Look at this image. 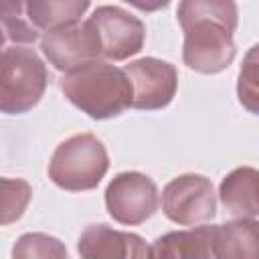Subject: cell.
<instances>
[{
	"label": "cell",
	"instance_id": "obj_19",
	"mask_svg": "<svg viewBox=\"0 0 259 259\" xmlns=\"http://www.w3.org/2000/svg\"><path fill=\"white\" fill-rule=\"evenodd\" d=\"M14 259H30V257H65L67 249L49 235H24L18 239L14 251Z\"/></svg>",
	"mask_w": 259,
	"mask_h": 259
},
{
	"label": "cell",
	"instance_id": "obj_12",
	"mask_svg": "<svg viewBox=\"0 0 259 259\" xmlns=\"http://www.w3.org/2000/svg\"><path fill=\"white\" fill-rule=\"evenodd\" d=\"M217 227L202 225L156 239L152 257H217Z\"/></svg>",
	"mask_w": 259,
	"mask_h": 259
},
{
	"label": "cell",
	"instance_id": "obj_7",
	"mask_svg": "<svg viewBox=\"0 0 259 259\" xmlns=\"http://www.w3.org/2000/svg\"><path fill=\"white\" fill-rule=\"evenodd\" d=\"M105 206L113 221L121 225H140L156 212L158 188L146 174L121 172L105 190Z\"/></svg>",
	"mask_w": 259,
	"mask_h": 259
},
{
	"label": "cell",
	"instance_id": "obj_8",
	"mask_svg": "<svg viewBox=\"0 0 259 259\" xmlns=\"http://www.w3.org/2000/svg\"><path fill=\"white\" fill-rule=\"evenodd\" d=\"M101 40V57L109 61H123L142 51L146 26L140 18L119 6H99L91 16Z\"/></svg>",
	"mask_w": 259,
	"mask_h": 259
},
{
	"label": "cell",
	"instance_id": "obj_6",
	"mask_svg": "<svg viewBox=\"0 0 259 259\" xmlns=\"http://www.w3.org/2000/svg\"><path fill=\"white\" fill-rule=\"evenodd\" d=\"M40 49L49 63L65 73L101 57V40L89 18L81 24L75 22L47 30L40 38Z\"/></svg>",
	"mask_w": 259,
	"mask_h": 259
},
{
	"label": "cell",
	"instance_id": "obj_2",
	"mask_svg": "<svg viewBox=\"0 0 259 259\" xmlns=\"http://www.w3.org/2000/svg\"><path fill=\"white\" fill-rule=\"evenodd\" d=\"M109 168L103 144L93 134H77L57 146L51 164V180L71 192L95 188Z\"/></svg>",
	"mask_w": 259,
	"mask_h": 259
},
{
	"label": "cell",
	"instance_id": "obj_14",
	"mask_svg": "<svg viewBox=\"0 0 259 259\" xmlns=\"http://www.w3.org/2000/svg\"><path fill=\"white\" fill-rule=\"evenodd\" d=\"M24 6L38 30H53L79 22L89 8V0H24Z\"/></svg>",
	"mask_w": 259,
	"mask_h": 259
},
{
	"label": "cell",
	"instance_id": "obj_16",
	"mask_svg": "<svg viewBox=\"0 0 259 259\" xmlns=\"http://www.w3.org/2000/svg\"><path fill=\"white\" fill-rule=\"evenodd\" d=\"M2 26L6 40L34 42L38 38V28L28 18L24 0H2Z\"/></svg>",
	"mask_w": 259,
	"mask_h": 259
},
{
	"label": "cell",
	"instance_id": "obj_15",
	"mask_svg": "<svg viewBox=\"0 0 259 259\" xmlns=\"http://www.w3.org/2000/svg\"><path fill=\"white\" fill-rule=\"evenodd\" d=\"M180 26H186L188 22L196 18H214L225 22L231 30L237 28V4L233 0H180L176 10Z\"/></svg>",
	"mask_w": 259,
	"mask_h": 259
},
{
	"label": "cell",
	"instance_id": "obj_20",
	"mask_svg": "<svg viewBox=\"0 0 259 259\" xmlns=\"http://www.w3.org/2000/svg\"><path fill=\"white\" fill-rule=\"evenodd\" d=\"M125 2H130L132 6H136L138 10H144V12H156L170 4V0H125Z\"/></svg>",
	"mask_w": 259,
	"mask_h": 259
},
{
	"label": "cell",
	"instance_id": "obj_5",
	"mask_svg": "<svg viewBox=\"0 0 259 259\" xmlns=\"http://www.w3.org/2000/svg\"><path fill=\"white\" fill-rule=\"evenodd\" d=\"M162 210L176 225H196L210 221L217 212L214 190L200 174H182L162 190Z\"/></svg>",
	"mask_w": 259,
	"mask_h": 259
},
{
	"label": "cell",
	"instance_id": "obj_3",
	"mask_svg": "<svg viewBox=\"0 0 259 259\" xmlns=\"http://www.w3.org/2000/svg\"><path fill=\"white\" fill-rule=\"evenodd\" d=\"M47 87V69L26 47H6L0 73V107L4 113H24L38 103Z\"/></svg>",
	"mask_w": 259,
	"mask_h": 259
},
{
	"label": "cell",
	"instance_id": "obj_13",
	"mask_svg": "<svg viewBox=\"0 0 259 259\" xmlns=\"http://www.w3.org/2000/svg\"><path fill=\"white\" fill-rule=\"evenodd\" d=\"M217 257L259 259V223L237 219L217 227Z\"/></svg>",
	"mask_w": 259,
	"mask_h": 259
},
{
	"label": "cell",
	"instance_id": "obj_11",
	"mask_svg": "<svg viewBox=\"0 0 259 259\" xmlns=\"http://www.w3.org/2000/svg\"><path fill=\"white\" fill-rule=\"evenodd\" d=\"M221 200L235 219L259 217V170L243 166L227 174L219 188Z\"/></svg>",
	"mask_w": 259,
	"mask_h": 259
},
{
	"label": "cell",
	"instance_id": "obj_10",
	"mask_svg": "<svg viewBox=\"0 0 259 259\" xmlns=\"http://www.w3.org/2000/svg\"><path fill=\"white\" fill-rule=\"evenodd\" d=\"M79 255L85 259H115V257H152L146 241L140 235L113 231L107 225H89L79 237Z\"/></svg>",
	"mask_w": 259,
	"mask_h": 259
},
{
	"label": "cell",
	"instance_id": "obj_17",
	"mask_svg": "<svg viewBox=\"0 0 259 259\" xmlns=\"http://www.w3.org/2000/svg\"><path fill=\"white\" fill-rule=\"evenodd\" d=\"M237 95L247 111L259 115V45L251 47L243 59L237 79Z\"/></svg>",
	"mask_w": 259,
	"mask_h": 259
},
{
	"label": "cell",
	"instance_id": "obj_9",
	"mask_svg": "<svg viewBox=\"0 0 259 259\" xmlns=\"http://www.w3.org/2000/svg\"><path fill=\"white\" fill-rule=\"evenodd\" d=\"M123 71L127 73L134 87L132 107L162 109L172 101L178 85V75L170 63L146 57L125 65Z\"/></svg>",
	"mask_w": 259,
	"mask_h": 259
},
{
	"label": "cell",
	"instance_id": "obj_18",
	"mask_svg": "<svg viewBox=\"0 0 259 259\" xmlns=\"http://www.w3.org/2000/svg\"><path fill=\"white\" fill-rule=\"evenodd\" d=\"M30 200V186L24 180L2 178V217L0 223L8 225L16 221Z\"/></svg>",
	"mask_w": 259,
	"mask_h": 259
},
{
	"label": "cell",
	"instance_id": "obj_4",
	"mask_svg": "<svg viewBox=\"0 0 259 259\" xmlns=\"http://www.w3.org/2000/svg\"><path fill=\"white\" fill-rule=\"evenodd\" d=\"M184 65L192 71L212 75L227 69L235 59L233 30L214 18H196L182 26Z\"/></svg>",
	"mask_w": 259,
	"mask_h": 259
},
{
	"label": "cell",
	"instance_id": "obj_1",
	"mask_svg": "<svg viewBox=\"0 0 259 259\" xmlns=\"http://www.w3.org/2000/svg\"><path fill=\"white\" fill-rule=\"evenodd\" d=\"M65 97L95 119L115 117L132 107L134 87L123 69L109 63L91 61L61 79Z\"/></svg>",
	"mask_w": 259,
	"mask_h": 259
}]
</instances>
